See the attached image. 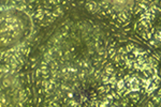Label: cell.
Segmentation results:
<instances>
[{"label":"cell","instance_id":"6da1fadb","mask_svg":"<svg viewBox=\"0 0 161 107\" xmlns=\"http://www.w3.org/2000/svg\"><path fill=\"white\" fill-rule=\"evenodd\" d=\"M106 1L119 9H126L131 7V4L133 3V0H106Z\"/></svg>","mask_w":161,"mask_h":107}]
</instances>
